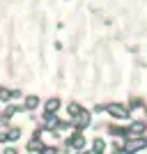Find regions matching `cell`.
<instances>
[{"label":"cell","mask_w":147,"mask_h":154,"mask_svg":"<svg viewBox=\"0 0 147 154\" xmlns=\"http://www.w3.org/2000/svg\"><path fill=\"white\" fill-rule=\"evenodd\" d=\"M69 145H71V147H76V149H81V147L85 145L83 136H76V138H69Z\"/></svg>","instance_id":"obj_5"},{"label":"cell","mask_w":147,"mask_h":154,"mask_svg":"<svg viewBox=\"0 0 147 154\" xmlns=\"http://www.w3.org/2000/svg\"><path fill=\"white\" fill-rule=\"evenodd\" d=\"M44 154H55V152H53V149H44Z\"/></svg>","instance_id":"obj_14"},{"label":"cell","mask_w":147,"mask_h":154,"mask_svg":"<svg viewBox=\"0 0 147 154\" xmlns=\"http://www.w3.org/2000/svg\"><path fill=\"white\" fill-rule=\"evenodd\" d=\"M87 124H90V115L81 110V113H78V117H76V127H78V129H85Z\"/></svg>","instance_id":"obj_3"},{"label":"cell","mask_w":147,"mask_h":154,"mask_svg":"<svg viewBox=\"0 0 147 154\" xmlns=\"http://www.w3.org/2000/svg\"><path fill=\"white\" fill-rule=\"evenodd\" d=\"M7 138H9V140H19V138H21V131H19V129H12V131L7 134Z\"/></svg>","instance_id":"obj_8"},{"label":"cell","mask_w":147,"mask_h":154,"mask_svg":"<svg viewBox=\"0 0 147 154\" xmlns=\"http://www.w3.org/2000/svg\"><path fill=\"white\" fill-rule=\"evenodd\" d=\"M145 145H147L145 138H138V140H133V143H127V152H138V149H142Z\"/></svg>","instance_id":"obj_2"},{"label":"cell","mask_w":147,"mask_h":154,"mask_svg":"<svg viewBox=\"0 0 147 154\" xmlns=\"http://www.w3.org/2000/svg\"><path fill=\"white\" fill-rule=\"evenodd\" d=\"M60 108V101L58 99H51V101L46 103V110H48V113H53V110H58Z\"/></svg>","instance_id":"obj_6"},{"label":"cell","mask_w":147,"mask_h":154,"mask_svg":"<svg viewBox=\"0 0 147 154\" xmlns=\"http://www.w3.org/2000/svg\"><path fill=\"white\" fill-rule=\"evenodd\" d=\"M5 154H19L16 149H5Z\"/></svg>","instance_id":"obj_13"},{"label":"cell","mask_w":147,"mask_h":154,"mask_svg":"<svg viewBox=\"0 0 147 154\" xmlns=\"http://www.w3.org/2000/svg\"><path fill=\"white\" fill-rule=\"evenodd\" d=\"M106 110H108V115H113L115 120H127V117H129L127 108H124V106H120V103H110Z\"/></svg>","instance_id":"obj_1"},{"label":"cell","mask_w":147,"mask_h":154,"mask_svg":"<svg viewBox=\"0 0 147 154\" xmlns=\"http://www.w3.org/2000/svg\"><path fill=\"white\" fill-rule=\"evenodd\" d=\"M37 97H28V101H26V108L28 110H32V108H37Z\"/></svg>","instance_id":"obj_7"},{"label":"cell","mask_w":147,"mask_h":154,"mask_svg":"<svg viewBox=\"0 0 147 154\" xmlns=\"http://www.w3.org/2000/svg\"><path fill=\"white\" fill-rule=\"evenodd\" d=\"M28 147H30V152H35V149H41V143H39V140H32Z\"/></svg>","instance_id":"obj_12"},{"label":"cell","mask_w":147,"mask_h":154,"mask_svg":"<svg viewBox=\"0 0 147 154\" xmlns=\"http://www.w3.org/2000/svg\"><path fill=\"white\" fill-rule=\"evenodd\" d=\"M69 113L71 115H78V113H81V106H78V103H69Z\"/></svg>","instance_id":"obj_11"},{"label":"cell","mask_w":147,"mask_h":154,"mask_svg":"<svg viewBox=\"0 0 147 154\" xmlns=\"http://www.w3.org/2000/svg\"><path fill=\"white\" fill-rule=\"evenodd\" d=\"M142 131H145V124L142 122H133L129 127V136H138V134H142Z\"/></svg>","instance_id":"obj_4"},{"label":"cell","mask_w":147,"mask_h":154,"mask_svg":"<svg viewBox=\"0 0 147 154\" xmlns=\"http://www.w3.org/2000/svg\"><path fill=\"white\" fill-rule=\"evenodd\" d=\"M9 97H12V92H7L5 88H0V99H2V101H9Z\"/></svg>","instance_id":"obj_10"},{"label":"cell","mask_w":147,"mask_h":154,"mask_svg":"<svg viewBox=\"0 0 147 154\" xmlns=\"http://www.w3.org/2000/svg\"><path fill=\"white\" fill-rule=\"evenodd\" d=\"M103 147H106V143H103V140H94V152L96 154H101Z\"/></svg>","instance_id":"obj_9"}]
</instances>
